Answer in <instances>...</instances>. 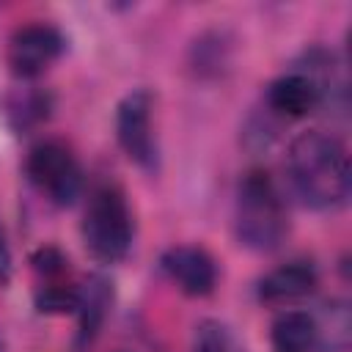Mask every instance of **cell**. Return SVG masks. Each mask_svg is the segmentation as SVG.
Wrapping results in <instances>:
<instances>
[{
  "mask_svg": "<svg viewBox=\"0 0 352 352\" xmlns=\"http://www.w3.org/2000/svg\"><path fill=\"white\" fill-rule=\"evenodd\" d=\"M25 173L55 206H72L82 192L80 162L60 140L36 143L25 160Z\"/></svg>",
  "mask_w": 352,
  "mask_h": 352,
  "instance_id": "4",
  "label": "cell"
},
{
  "mask_svg": "<svg viewBox=\"0 0 352 352\" xmlns=\"http://www.w3.org/2000/svg\"><path fill=\"white\" fill-rule=\"evenodd\" d=\"M286 170L297 198L314 212H338L352 195L349 154L338 135L311 126L292 138Z\"/></svg>",
  "mask_w": 352,
  "mask_h": 352,
  "instance_id": "1",
  "label": "cell"
},
{
  "mask_svg": "<svg viewBox=\"0 0 352 352\" xmlns=\"http://www.w3.org/2000/svg\"><path fill=\"white\" fill-rule=\"evenodd\" d=\"M0 352H3V346H0Z\"/></svg>",
  "mask_w": 352,
  "mask_h": 352,
  "instance_id": "19",
  "label": "cell"
},
{
  "mask_svg": "<svg viewBox=\"0 0 352 352\" xmlns=\"http://www.w3.org/2000/svg\"><path fill=\"white\" fill-rule=\"evenodd\" d=\"M33 305L38 314H50V316H60V314H74L77 308V289L74 286H63V283H47L36 292Z\"/></svg>",
  "mask_w": 352,
  "mask_h": 352,
  "instance_id": "15",
  "label": "cell"
},
{
  "mask_svg": "<svg viewBox=\"0 0 352 352\" xmlns=\"http://www.w3.org/2000/svg\"><path fill=\"white\" fill-rule=\"evenodd\" d=\"M316 322V352H344L349 346V308L341 300H330L322 305L319 314H314Z\"/></svg>",
  "mask_w": 352,
  "mask_h": 352,
  "instance_id": "12",
  "label": "cell"
},
{
  "mask_svg": "<svg viewBox=\"0 0 352 352\" xmlns=\"http://www.w3.org/2000/svg\"><path fill=\"white\" fill-rule=\"evenodd\" d=\"M239 352H245V349H239Z\"/></svg>",
  "mask_w": 352,
  "mask_h": 352,
  "instance_id": "20",
  "label": "cell"
},
{
  "mask_svg": "<svg viewBox=\"0 0 352 352\" xmlns=\"http://www.w3.org/2000/svg\"><path fill=\"white\" fill-rule=\"evenodd\" d=\"M228 63V44L223 38V33L212 30L195 38L192 50H190V66L195 69L198 77H217Z\"/></svg>",
  "mask_w": 352,
  "mask_h": 352,
  "instance_id": "13",
  "label": "cell"
},
{
  "mask_svg": "<svg viewBox=\"0 0 352 352\" xmlns=\"http://www.w3.org/2000/svg\"><path fill=\"white\" fill-rule=\"evenodd\" d=\"M52 110V99L44 91H22L8 99V118L16 129H30L41 124Z\"/></svg>",
  "mask_w": 352,
  "mask_h": 352,
  "instance_id": "14",
  "label": "cell"
},
{
  "mask_svg": "<svg viewBox=\"0 0 352 352\" xmlns=\"http://www.w3.org/2000/svg\"><path fill=\"white\" fill-rule=\"evenodd\" d=\"M272 352H316V322L308 311H283L270 324Z\"/></svg>",
  "mask_w": 352,
  "mask_h": 352,
  "instance_id": "11",
  "label": "cell"
},
{
  "mask_svg": "<svg viewBox=\"0 0 352 352\" xmlns=\"http://www.w3.org/2000/svg\"><path fill=\"white\" fill-rule=\"evenodd\" d=\"M8 280H11V248L0 228V283H8Z\"/></svg>",
  "mask_w": 352,
  "mask_h": 352,
  "instance_id": "18",
  "label": "cell"
},
{
  "mask_svg": "<svg viewBox=\"0 0 352 352\" xmlns=\"http://www.w3.org/2000/svg\"><path fill=\"white\" fill-rule=\"evenodd\" d=\"M319 283V270L314 261H305V258H294V261H286L275 270H270L258 286H256V294L261 302H270V305H280V302H292V300H300L305 294H311Z\"/></svg>",
  "mask_w": 352,
  "mask_h": 352,
  "instance_id": "9",
  "label": "cell"
},
{
  "mask_svg": "<svg viewBox=\"0 0 352 352\" xmlns=\"http://www.w3.org/2000/svg\"><path fill=\"white\" fill-rule=\"evenodd\" d=\"M319 102L322 96L316 82L297 69L283 72L267 85V107L283 118H302L311 110H316Z\"/></svg>",
  "mask_w": 352,
  "mask_h": 352,
  "instance_id": "10",
  "label": "cell"
},
{
  "mask_svg": "<svg viewBox=\"0 0 352 352\" xmlns=\"http://www.w3.org/2000/svg\"><path fill=\"white\" fill-rule=\"evenodd\" d=\"M66 50V38L55 25L33 22L14 30L8 41V66L16 77L33 80L44 74Z\"/></svg>",
  "mask_w": 352,
  "mask_h": 352,
  "instance_id": "6",
  "label": "cell"
},
{
  "mask_svg": "<svg viewBox=\"0 0 352 352\" xmlns=\"http://www.w3.org/2000/svg\"><path fill=\"white\" fill-rule=\"evenodd\" d=\"M113 308V283L104 275H88L82 286H77V349H85L102 333L107 314Z\"/></svg>",
  "mask_w": 352,
  "mask_h": 352,
  "instance_id": "8",
  "label": "cell"
},
{
  "mask_svg": "<svg viewBox=\"0 0 352 352\" xmlns=\"http://www.w3.org/2000/svg\"><path fill=\"white\" fill-rule=\"evenodd\" d=\"M30 264H33V270L44 278V280H50V283H55L63 272H66V256L55 248V245H41L38 250H33V256H30Z\"/></svg>",
  "mask_w": 352,
  "mask_h": 352,
  "instance_id": "17",
  "label": "cell"
},
{
  "mask_svg": "<svg viewBox=\"0 0 352 352\" xmlns=\"http://www.w3.org/2000/svg\"><path fill=\"white\" fill-rule=\"evenodd\" d=\"M80 234L85 250L102 264H118L129 256L135 239V220L118 184L104 182L94 187Z\"/></svg>",
  "mask_w": 352,
  "mask_h": 352,
  "instance_id": "3",
  "label": "cell"
},
{
  "mask_svg": "<svg viewBox=\"0 0 352 352\" xmlns=\"http://www.w3.org/2000/svg\"><path fill=\"white\" fill-rule=\"evenodd\" d=\"M154 96L146 88L129 91L116 107V138L124 154L146 173L160 170V146L151 126Z\"/></svg>",
  "mask_w": 352,
  "mask_h": 352,
  "instance_id": "5",
  "label": "cell"
},
{
  "mask_svg": "<svg viewBox=\"0 0 352 352\" xmlns=\"http://www.w3.org/2000/svg\"><path fill=\"white\" fill-rule=\"evenodd\" d=\"M234 231L239 245L256 253H272L283 245L289 234V212L267 170L242 176L234 201Z\"/></svg>",
  "mask_w": 352,
  "mask_h": 352,
  "instance_id": "2",
  "label": "cell"
},
{
  "mask_svg": "<svg viewBox=\"0 0 352 352\" xmlns=\"http://www.w3.org/2000/svg\"><path fill=\"white\" fill-rule=\"evenodd\" d=\"M160 267L187 297H206L217 286V261L198 245L168 248L160 258Z\"/></svg>",
  "mask_w": 352,
  "mask_h": 352,
  "instance_id": "7",
  "label": "cell"
},
{
  "mask_svg": "<svg viewBox=\"0 0 352 352\" xmlns=\"http://www.w3.org/2000/svg\"><path fill=\"white\" fill-rule=\"evenodd\" d=\"M192 352H231V333L217 319H201L192 336Z\"/></svg>",
  "mask_w": 352,
  "mask_h": 352,
  "instance_id": "16",
  "label": "cell"
}]
</instances>
